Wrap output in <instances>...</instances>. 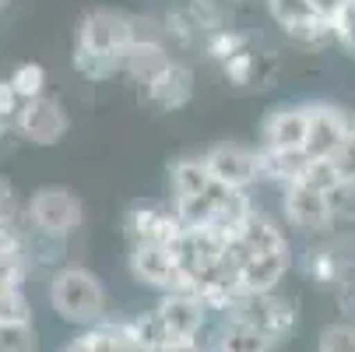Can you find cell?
I'll use <instances>...</instances> for the list:
<instances>
[{"label": "cell", "instance_id": "obj_14", "mask_svg": "<svg viewBox=\"0 0 355 352\" xmlns=\"http://www.w3.org/2000/svg\"><path fill=\"white\" fill-rule=\"evenodd\" d=\"M180 219L173 215V208H159V205H134L123 219V236L130 246L141 243H162L173 246V240L180 236Z\"/></svg>", "mask_w": 355, "mask_h": 352}, {"label": "cell", "instance_id": "obj_33", "mask_svg": "<svg viewBox=\"0 0 355 352\" xmlns=\"http://www.w3.org/2000/svg\"><path fill=\"white\" fill-rule=\"evenodd\" d=\"M21 215H25V208H21L11 180L0 176V226H15V222H21Z\"/></svg>", "mask_w": 355, "mask_h": 352}, {"label": "cell", "instance_id": "obj_26", "mask_svg": "<svg viewBox=\"0 0 355 352\" xmlns=\"http://www.w3.org/2000/svg\"><path fill=\"white\" fill-rule=\"evenodd\" d=\"M317 352H355V324L352 321H334L320 331Z\"/></svg>", "mask_w": 355, "mask_h": 352}, {"label": "cell", "instance_id": "obj_20", "mask_svg": "<svg viewBox=\"0 0 355 352\" xmlns=\"http://www.w3.org/2000/svg\"><path fill=\"white\" fill-rule=\"evenodd\" d=\"M215 187L205 156H180L169 166V194L173 197H190V194H208Z\"/></svg>", "mask_w": 355, "mask_h": 352}, {"label": "cell", "instance_id": "obj_10", "mask_svg": "<svg viewBox=\"0 0 355 352\" xmlns=\"http://www.w3.org/2000/svg\"><path fill=\"white\" fill-rule=\"evenodd\" d=\"M205 166L215 183L229 190H250L253 183H261V159L257 148H246L236 141H218L205 152Z\"/></svg>", "mask_w": 355, "mask_h": 352}, {"label": "cell", "instance_id": "obj_21", "mask_svg": "<svg viewBox=\"0 0 355 352\" xmlns=\"http://www.w3.org/2000/svg\"><path fill=\"white\" fill-rule=\"evenodd\" d=\"M229 187L215 183L208 194H190V197H173V215L180 219V226H211V215H215V205L218 197L225 194Z\"/></svg>", "mask_w": 355, "mask_h": 352}, {"label": "cell", "instance_id": "obj_3", "mask_svg": "<svg viewBox=\"0 0 355 352\" xmlns=\"http://www.w3.org/2000/svg\"><path fill=\"white\" fill-rule=\"evenodd\" d=\"M130 324L148 349L162 342H197V335L211 324V310L193 292H166L155 310L130 317Z\"/></svg>", "mask_w": 355, "mask_h": 352}, {"label": "cell", "instance_id": "obj_13", "mask_svg": "<svg viewBox=\"0 0 355 352\" xmlns=\"http://www.w3.org/2000/svg\"><path fill=\"white\" fill-rule=\"evenodd\" d=\"M352 134V113H345L334 103H310V131L302 152L310 159H331L341 141Z\"/></svg>", "mask_w": 355, "mask_h": 352}, {"label": "cell", "instance_id": "obj_9", "mask_svg": "<svg viewBox=\"0 0 355 352\" xmlns=\"http://www.w3.org/2000/svg\"><path fill=\"white\" fill-rule=\"evenodd\" d=\"M67 127H71V117L60 106V99H53V95L25 99L18 117H15V134L28 144H39V148L57 144L67 134Z\"/></svg>", "mask_w": 355, "mask_h": 352}, {"label": "cell", "instance_id": "obj_25", "mask_svg": "<svg viewBox=\"0 0 355 352\" xmlns=\"http://www.w3.org/2000/svg\"><path fill=\"white\" fill-rule=\"evenodd\" d=\"M8 81H11L15 92L21 95V103H25V99H39V95H46V71H42V64L25 60V64H18V67L8 74Z\"/></svg>", "mask_w": 355, "mask_h": 352}, {"label": "cell", "instance_id": "obj_32", "mask_svg": "<svg viewBox=\"0 0 355 352\" xmlns=\"http://www.w3.org/2000/svg\"><path fill=\"white\" fill-rule=\"evenodd\" d=\"M268 11L278 22V28L288 25V22H299V18H310L313 15L310 0H268Z\"/></svg>", "mask_w": 355, "mask_h": 352}, {"label": "cell", "instance_id": "obj_12", "mask_svg": "<svg viewBox=\"0 0 355 352\" xmlns=\"http://www.w3.org/2000/svg\"><path fill=\"white\" fill-rule=\"evenodd\" d=\"M310 131V103H282L261 124V144L278 152H302Z\"/></svg>", "mask_w": 355, "mask_h": 352}, {"label": "cell", "instance_id": "obj_8", "mask_svg": "<svg viewBox=\"0 0 355 352\" xmlns=\"http://www.w3.org/2000/svg\"><path fill=\"white\" fill-rule=\"evenodd\" d=\"M232 314L243 317V321H250V324H257L275 342L292 338V331L299 328V307H295V299L282 296L278 289L275 292H246L239 303H236Z\"/></svg>", "mask_w": 355, "mask_h": 352}, {"label": "cell", "instance_id": "obj_1", "mask_svg": "<svg viewBox=\"0 0 355 352\" xmlns=\"http://www.w3.org/2000/svg\"><path fill=\"white\" fill-rule=\"evenodd\" d=\"M130 46V15L113 8H95L78 22L71 64L85 81H110L120 74V57Z\"/></svg>", "mask_w": 355, "mask_h": 352}, {"label": "cell", "instance_id": "obj_36", "mask_svg": "<svg viewBox=\"0 0 355 352\" xmlns=\"http://www.w3.org/2000/svg\"><path fill=\"white\" fill-rule=\"evenodd\" d=\"M334 42L341 49H348V53L355 57V4L334 22Z\"/></svg>", "mask_w": 355, "mask_h": 352}, {"label": "cell", "instance_id": "obj_17", "mask_svg": "<svg viewBox=\"0 0 355 352\" xmlns=\"http://www.w3.org/2000/svg\"><path fill=\"white\" fill-rule=\"evenodd\" d=\"M173 64V53L166 42H130L120 57V74H127L134 85H151Z\"/></svg>", "mask_w": 355, "mask_h": 352}, {"label": "cell", "instance_id": "obj_16", "mask_svg": "<svg viewBox=\"0 0 355 352\" xmlns=\"http://www.w3.org/2000/svg\"><path fill=\"white\" fill-rule=\"evenodd\" d=\"M295 254L288 250H271V254H253L243 268H239V285L243 292H275L282 285V278L292 271Z\"/></svg>", "mask_w": 355, "mask_h": 352}, {"label": "cell", "instance_id": "obj_7", "mask_svg": "<svg viewBox=\"0 0 355 352\" xmlns=\"http://www.w3.org/2000/svg\"><path fill=\"white\" fill-rule=\"evenodd\" d=\"M127 268H130L134 282H141L144 289H159L162 296L166 292H190V285H187V278L180 271V261L173 254V246H162V243L130 246Z\"/></svg>", "mask_w": 355, "mask_h": 352}, {"label": "cell", "instance_id": "obj_37", "mask_svg": "<svg viewBox=\"0 0 355 352\" xmlns=\"http://www.w3.org/2000/svg\"><path fill=\"white\" fill-rule=\"evenodd\" d=\"M21 110V95L15 92V85L8 78H0V120H8L15 127V117Z\"/></svg>", "mask_w": 355, "mask_h": 352}, {"label": "cell", "instance_id": "obj_15", "mask_svg": "<svg viewBox=\"0 0 355 352\" xmlns=\"http://www.w3.org/2000/svg\"><path fill=\"white\" fill-rule=\"evenodd\" d=\"M141 95L148 99L151 106H159V110H166V113L183 110L190 99H193V71H190L187 64L173 60L155 81L141 88Z\"/></svg>", "mask_w": 355, "mask_h": 352}, {"label": "cell", "instance_id": "obj_40", "mask_svg": "<svg viewBox=\"0 0 355 352\" xmlns=\"http://www.w3.org/2000/svg\"><path fill=\"white\" fill-rule=\"evenodd\" d=\"M151 352H208V349L197 345V342H162V345H155Z\"/></svg>", "mask_w": 355, "mask_h": 352}, {"label": "cell", "instance_id": "obj_31", "mask_svg": "<svg viewBox=\"0 0 355 352\" xmlns=\"http://www.w3.org/2000/svg\"><path fill=\"white\" fill-rule=\"evenodd\" d=\"M299 183H306V187H313V190H334L341 180H338V173H334V166H331V159H313L310 162V169L302 173V180Z\"/></svg>", "mask_w": 355, "mask_h": 352}, {"label": "cell", "instance_id": "obj_38", "mask_svg": "<svg viewBox=\"0 0 355 352\" xmlns=\"http://www.w3.org/2000/svg\"><path fill=\"white\" fill-rule=\"evenodd\" d=\"M15 250H25V226H0V254H15ZM28 254V250H25Z\"/></svg>", "mask_w": 355, "mask_h": 352}, {"label": "cell", "instance_id": "obj_4", "mask_svg": "<svg viewBox=\"0 0 355 352\" xmlns=\"http://www.w3.org/2000/svg\"><path fill=\"white\" fill-rule=\"evenodd\" d=\"M21 222L39 233V236H53V240H71L81 222H85V208L81 197L67 187H39L28 201H25V215Z\"/></svg>", "mask_w": 355, "mask_h": 352}, {"label": "cell", "instance_id": "obj_43", "mask_svg": "<svg viewBox=\"0 0 355 352\" xmlns=\"http://www.w3.org/2000/svg\"><path fill=\"white\" fill-rule=\"evenodd\" d=\"M352 134H355V113H352Z\"/></svg>", "mask_w": 355, "mask_h": 352}, {"label": "cell", "instance_id": "obj_5", "mask_svg": "<svg viewBox=\"0 0 355 352\" xmlns=\"http://www.w3.org/2000/svg\"><path fill=\"white\" fill-rule=\"evenodd\" d=\"M225 243L229 240L215 226H183L180 229V236L173 240V254L180 261V271H183L190 292L225 265Z\"/></svg>", "mask_w": 355, "mask_h": 352}, {"label": "cell", "instance_id": "obj_35", "mask_svg": "<svg viewBox=\"0 0 355 352\" xmlns=\"http://www.w3.org/2000/svg\"><path fill=\"white\" fill-rule=\"evenodd\" d=\"M334 303H338L341 321H352V324H355V271H348V275L334 285Z\"/></svg>", "mask_w": 355, "mask_h": 352}, {"label": "cell", "instance_id": "obj_18", "mask_svg": "<svg viewBox=\"0 0 355 352\" xmlns=\"http://www.w3.org/2000/svg\"><path fill=\"white\" fill-rule=\"evenodd\" d=\"M295 268H299L302 278H306L310 285H317V289H334L345 278L341 265L334 261L331 246H327V236L324 240H306L302 254L295 258Z\"/></svg>", "mask_w": 355, "mask_h": 352}, {"label": "cell", "instance_id": "obj_11", "mask_svg": "<svg viewBox=\"0 0 355 352\" xmlns=\"http://www.w3.org/2000/svg\"><path fill=\"white\" fill-rule=\"evenodd\" d=\"M197 345H205L208 352H275L278 342L264 335L257 324H250L236 314H222L197 335Z\"/></svg>", "mask_w": 355, "mask_h": 352}, {"label": "cell", "instance_id": "obj_39", "mask_svg": "<svg viewBox=\"0 0 355 352\" xmlns=\"http://www.w3.org/2000/svg\"><path fill=\"white\" fill-rule=\"evenodd\" d=\"M352 4H355V0H310L313 15H320V18H324V22H331V25H334V22L352 8Z\"/></svg>", "mask_w": 355, "mask_h": 352}, {"label": "cell", "instance_id": "obj_28", "mask_svg": "<svg viewBox=\"0 0 355 352\" xmlns=\"http://www.w3.org/2000/svg\"><path fill=\"white\" fill-rule=\"evenodd\" d=\"M327 246H331V254H334V261L341 265V271H345V275H348V271H355V229L338 226V229L327 236Z\"/></svg>", "mask_w": 355, "mask_h": 352}, {"label": "cell", "instance_id": "obj_29", "mask_svg": "<svg viewBox=\"0 0 355 352\" xmlns=\"http://www.w3.org/2000/svg\"><path fill=\"white\" fill-rule=\"evenodd\" d=\"M130 42H166V22L155 15H130Z\"/></svg>", "mask_w": 355, "mask_h": 352}, {"label": "cell", "instance_id": "obj_23", "mask_svg": "<svg viewBox=\"0 0 355 352\" xmlns=\"http://www.w3.org/2000/svg\"><path fill=\"white\" fill-rule=\"evenodd\" d=\"M246 42H250L246 32L229 28V25H218V28H211V32L205 35V46H200V49H205V57L218 67V64H225V60L236 53V49H243Z\"/></svg>", "mask_w": 355, "mask_h": 352}, {"label": "cell", "instance_id": "obj_19", "mask_svg": "<svg viewBox=\"0 0 355 352\" xmlns=\"http://www.w3.org/2000/svg\"><path fill=\"white\" fill-rule=\"evenodd\" d=\"M257 159H261V180H268L275 187L299 183L302 173L313 162L306 152H278V148H264V144H257Z\"/></svg>", "mask_w": 355, "mask_h": 352}, {"label": "cell", "instance_id": "obj_30", "mask_svg": "<svg viewBox=\"0 0 355 352\" xmlns=\"http://www.w3.org/2000/svg\"><path fill=\"white\" fill-rule=\"evenodd\" d=\"M0 321H32V303L25 296V285L0 296Z\"/></svg>", "mask_w": 355, "mask_h": 352}, {"label": "cell", "instance_id": "obj_22", "mask_svg": "<svg viewBox=\"0 0 355 352\" xmlns=\"http://www.w3.org/2000/svg\"><path fill=\"white\" fill-rule=\"evenodd\" d=\"M282 35L302 49H320L327 42H334V25L324 22L320 15H310V18H299V22H288L282 25Z\"/></svg>", "mask_w": 355, "mask_h": 352}, {"label": "cell", "instance_id": "obj_34", "mask_svg": "<svg viewBox=\"0 0 355 352\" xmlns=\"http://www.w3.org/2000/svg\"><path fill=\"white\" fill-rule=\"evenodd\" d=\"M331 166H334L341 183H355V134H348L341 141V148L331 156Z\"/></svg>", "mask_w": 355, "mask_h": 352}, {"label": "cell", "instance_id": "obj_24", "mask_svg": "<svg viewBox=\"0 0 355 352\" xmlns=\"http://www.w3.org/2000/svg\"><path fill=\"white\" fill-rule=\"evenodd\" d=\"M0 352H39L32 321H0Z\"/></svg>", "mask_w": 355, "mask_h": 352}, {"label": "cell", "instance_id": "obj_6", "mask_svg": "<svg viewBox=\"0 0 355 352\" xmlns=\"http://www.w3.org/2000/svg\"><path fill=\"white\" fill-rule=\"evenodd\" d=\"M282 215L288 222V229L302 240H324L331 236L334 215H331V201L324 190H313L306 183H288L282 187Z\"/></svg>", "mask_w": 355, "mask_h": 352}, {"label": "cell", "instance_id": "obj_27", "mask_svg": "<svg viewBox=\"0 0 355 352\" xmlns=\"http://www.w3.org/2000/svg\"><path fill=\"white\" fill-rule=\"evenodd\" d=\"M327 201H331L334 226L355 229V183H338L334 190H327Z\"/></svg>", "mask_w": 355, "mask_h": 352}, {"label": "cell", "instance_id": "obj_2", "mask_svg": "<svg viewBox=\"0 0 355 352\" xmlns=\"http://www.w3.org/2000/svg\"><path fill=\"white\" fill-rule=\"evenodd\" d=\"M46 299H49V310L74 328H92V324L110 321V292L103 278L81 265L53 268L46 285Z\"/></svg>", "mask_w": 355, "mask_h": 352}, {"label": "cell", "instance_id": "obj_42", "mask_svg": "<svg viewBox=\"0 0 355 352\" xmlns=\"http://www.w3.org/2000/svg\"><path fill=\"white\" fill-rule=\"evenodd\" d=\"M8 4H11V0H0V8H8Z\"/></svg>", "mask_w": 355, "mask_h": 352}, {"label": "cell", "instance_id": "obj_41", "mask_svg": "<svg viewBox=\"0 0 355 352\" xmlns=\"http://www.w3.org/2000/svg\"><path fill=\"white\" fill-rule=\"evenodd\" d=\"M11 131H15V127H11V124H8V120H0V141H4V137H8V134H11Z\"/></svg>", "mask_w": 355, "mask_h": 352}]
</instances>
